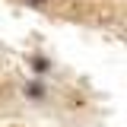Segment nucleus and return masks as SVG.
<instances>
[{
  "label": "nucleus",
  "instance_id": "f257e3e1",
  "mask_svg": "<svg viewBox=\"0 0 127 127\" xmlns=\"http://www.w3.org/2000/svg\"><path fill=\"white\" fill-rule=\"evenodd\" d=\"M26 89H29V95H35V98H38V95L45 92V86H41V83H29Z\"/></svg>",
  "mask_w": 127,
  "mask_h": 127
},
{
  "label": "nucleus",
  "instance_id": "f03ea898",
  "mask_svg": "<svg viewBox=\"0 0 127 127\" xmlns=\"http://www.w3.org/2000/svg\"><path fill=\"white\" fill-rule=\"evenodd\" d=\"M26 3H29V6H48L51 0H26Z\"/></svg>",
  "mask_w": 127,
  "mask_h": 127
}]
</instances>
